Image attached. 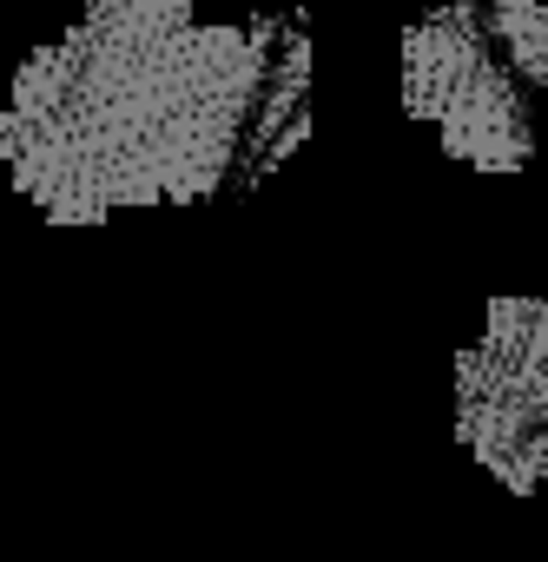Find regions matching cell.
<instances>
[{
	"instance_id": "cell-2",
	"label": "cell",
	"mask_w": 548,
	"mask_h": 562,
	"mask_svg": "<svg viewBox=\"0 0 548 562\" xmlns=\"http://www.w3.org/2000/svg\"><path fill=\"white\" fill-rule=\"evenodd\" d=\"M535 93L541 80L489 0H443L403 27V113L476 172H522L535 159Z\"/></svg>"
},
{
	"instance_id": "cell-3",
	"label": "cell",
	"mask_w": 548,
	"mask_h": 562,
	"mask_svg": "<svg viewBox=\"0 0 548 562\" xmlns=\"http://www.w3.org/2000/svg\"><path fill=\"white\" fill-rule=\"evenodd\" d=\"M456 443L515 496L548 483V299H495L463 345Z\"/></svg>"
},
{
	"instance_id": "cell-4",
	"label": "cell",
	"mask_w": 548,
	"mask_h": 562,
	"mask_svg": "<svg viewBox=\"0 0 548 562\" xmlns=\"http://www.w3.org/2000/svg\"><path fill=\"white\" fill-rule=\"evenodd\" d=\"M198 8H212V0H80V14H133V21H172Z\"/></svg>"
},
{
	"instance_id": "cell-1",
	"label": "cell",
	"mask_w": 548,
	"mask_h": 562,
	"mask_svg": "<svg viewBox=\"0 0 548 562\" xmlns=\"http://www.w3.org/2000/svg\"><path fill=\"white\" fill-rule=\"evenodd\" d=\"M305 133V41L285 21L87 14L21 60L0 159L54 225L198 205L251 186Z\"/></svg>"
}]
</instances>
